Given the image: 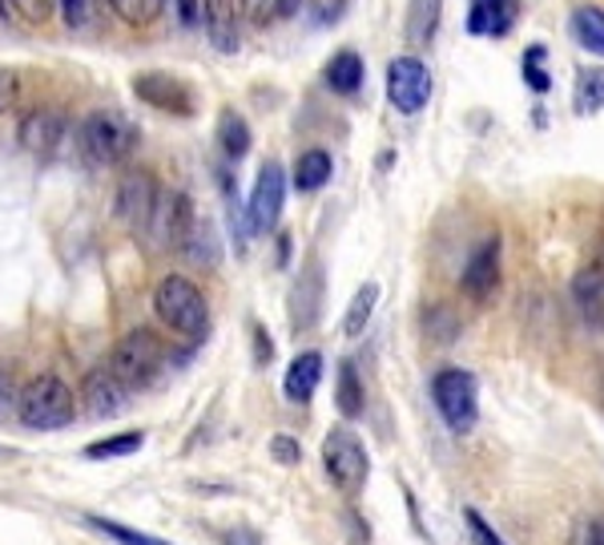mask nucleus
<instances>
[{
	"label": "nucleus",
	"mask_w": 604,
	"mask_h": 545,
	"mask_svg": "<svg viewBox=\"0 0 604 545\" xmlns=\"http://www.w3.org/2000/svg\"><path fill=\"white\" fill-rule=\"evenodd\" d=\"M141 133L121 109H94L77 130V146L89 167H121L138 150Z\"/></svg>",
	"instance_id": "obj_1"
},
{
	"label": "nucleus",
	"mask_w": 604,
	"mask_h": 545,
	"mask_svg": "<svg viewBox=\"0 0 604 545\" xmlns=\"http://www.w3.org/2000/svg\"><path fill=\"white\" fill-rule=\"evenodd\" d=\"M17 416H21L24 428H36V432H57V428L73 425L77 416V400H73V388L53 372H41L21 388L17 396Z\"/></svg>",
	"instance_id": "obj_2"
},
{
	"label": "nucleus",
	"mask_w": 604,
	"mask_h": 545,
	"mask_svg": "<svg viewBox=\"0 0 604 545\" xmlns=\"http://www.w3.org/2000/svg\"><path fill=\"white\" fill-rule=\"evenodd\" d=\"M153 311L165 328H174L186 340H206L209 332V308L206 296L190 284L186 275H165L162 284L153 287Z\"/></svg>",
	"instance_id": "obj_3"
},
{
	"label": "nucleus",
	"mask_w": 604,
	"mask_h": 545,
	"mask_svg": "<svg viewBox=\"0 0 604 545\" xmlns=\"http://www.w3.org/2000/svg\"><path fill=\"white\" fill-rule=\"evenodd\" d=\"M105 367H109L129 392L145 388V384H153V376L165 367V344L150 332V328H133V332H126L114 344Z\"/></svg>",
	"instance_id": "obj_4"
},
{
	"label": "nucleus",
	"mask_w": 604,
	"mask_h": 545,
	"mask_svg": "<svg viewBox=\"0 0 604 545\" xmlns=\"http://www.w3.org/2000/svg\"><path fill=\"white\" fill-rule=\"evenodd\" d=\"M431 400L452 432H472L479 420V384L467 367H443L431 376Z\"/></svg>",
	"instance_id": "obj_5"
},
{
	"label": "nucleus",
	"mask_w": 604,
	"mask_h": 545,
	"mask_svg": "<svg viewBox=\"0 0 604 545\" xmlns=\"http://www.w3.org/2000/svg\"><path fill=\"white\" fill-rule=\"evenodd\" d=\"M323 469L326 477L335 481L343 493H355L363 489L367 473H371V457H367V445H363L350 428H335V432H326L323 440Z\"/></svg>",
	"instance_id": "obj_6"
},
{
	"label": "nucleus",
	"mask_w": 604,
	"mask_h": 545,
	"mask_svg": "<svg viewBox=\"0 0 604 545\" xmlns=\"http://www.w3.org/2000/svg\"><path fill=\"white\" fill-rule=\"evenodd\" d=\"M387 101L407 114V118H416L419 109H428L431 101V73L428 65L419 57H396L387 65Z\"/></svg>",
	"instance_id": "obj_7"
},
{
	"label": "nucleus",
	"mask_w": 604,
	"mask_h": 545,
	"mask_svg": "<svg viewBox=\"0 0 604 545\" xmlns=\"http://www.w3.org/2000/svg\"><path fill=\"white\" fill-rule=\"evenodd\" d=\"M158 199H162V190H158L150 170H129L126 179H121V186H117V218L129 231H150Z\"/></svg>",
	"instance_id": "obj_8"
},
{
	"label": "nucleus",
	"mask_w": 604,
	"mask_h": 545,
	"mask_svg": "<svg viewBox=\"0 0 604 545\" xmlns=\"http://www.w3.org/2000/svg\"><path fill=\"white\" fill-rule=\"evenodd\" d=\"M133 94H138V101L162 109V114H177V118H190V114H194V89H190L182 77H174V73H162V70L138 73V77H133Z\"/></svg>",
	"instance_id": "obj_9"
},
{
	"label": "nucleus",
	"mask_w": 604,
	"mask_h": 545,
	"mask_svg": "<svg viewBox=\"0 0 604 545\" xmlns=\"http://www.w3.org/2000/svg\"><path fill=\"white\" fill-rule=\"evenodd\" d=\"M282 202H287V174H282L279 162H267V167L258 170L255 194H250V206H246V214H250V231H255V235H267V231L279 226Z\"/></svg>",
	"instance_id": "obj_10"
},
{
	"label": "nucleus",
	"mask_w": 604,
	"mask_h": 545,
	"mask_svg": "<svg viewBox=\"0 0 604 545\" xmlns=\"http://www.w3.org/2000/svg\"><path fill=\"white\" fill-rule=\"evenodd\" d=\"M65 133H69L65 114H61V109L41 106V109H29V114H24L17 138H21V146L29 150V154L53 158L61 150V142H65Z\"/></svg>",
	"instance_id": "obj_11"
},
{
	"label": "nucleus",
	"mask_w": 604,
	"mask_h": 545,
	"mask_svg": "<svg viewBox=\"0 0 604 545\" xmlns=\"http://www.w3.org/2000/svg\"><path fill=\"white\" fill-rule=\"evenodd\" d=\"M323 299H326V279H323V263L311 259L294 279L291 291V323L294 332H311L319 316H323Z\"/></svg>",
	"instance_id": "obj_12"
},
{
	"label": "nucleus",
	"mask_w": 604,
	"mask_h": 545,
	"mask_svg": "<svg viewBox=\"0 0 604 545\" xmlns=\"http://www.w3.org/2000/svg\"><path fill=\"white\" fill-rule=\"evenodd\" d=\"M198 223V211H194V199H190L186 190H170L158 199V211H153V231L162 238V247L177 250L182 247V238L190 235V226Z\"/></svg>",
	"instance_id": "obj_13"
},
{
	"label": "nucleus",
	"mask_w": 604,
	"mask_h": 545,
	"mask_svg": "<svg viewBox=\"0 0 604 545\" xmlns=\"http://www.w3.org/2000/svg\"><path fill=\"white\" fill-rule=\"evenodd\" d=\"M460 287H464V296L472 299H488L496 287H500V235L484 238L476 250H472V259H467L464 275H460Z\"/></svg>",
	"instance_id": "obj_14"
},
{
	"label": "nucleus",
	"mask_w": 604,
	"mask_h": 545,
	"mask_svg": "<svg viewBox=\"0 0 604 545\" xmlns=\"http://www.w3.org/2000/svg\"><path fill=\"white\" fill-rule=\"evenodd\" d=\"M82 392H85V408H89V416H97V420H109V416H117L129 404V388L105 364L85 376Z\"/></svg>",
	"instance_id": "obj_15"
},
{
	"label": "nucleus",
	"mask_w": 604,
	"mask_h": 545,
	"mask_svg": "<svg viewBox=\"0 0 604 545\" xmlns=\"http://www.w3.org/2000/svg\"><path fill=\"white\" fill-rule=\"evenodd\" d=\"M520 21V0H472L467 33L472 36H508Z\"/></svg>",
	"instance_id": "obj_16"
},
{
	"label": "nucleus",
	"mask_w": 604,
	"mask_h": 545,
	"mask_svg": "<svg viewBox=\"0 0 604 545\" xmlns=\"http://www.w3.org/2000/svg\"><path fill=\"white\" fill-rule=\"evenodd\" d=\"M572 299H576V308H581V316L593 328H604V267L601 259H593L589 267H581L576 271V279H572Z\"/></svg>",
	"instance_id": "obj_17"
},
{
	"label": "nucleus",
	"mask_w": 604,
	"mask_h": 545,
	"mask_svg": "<svg viewBox=\"0 0 604 545\" xmlns=\"http://www.w3.org/2000/svg\"><path fill=\"white\" fill-rule=\"evenodd\" d=\"M323 380V352H302L294 356V364L287 367V380H282V392L291 404H306Z\"/></svg>",
	"instance_id": "obj_18"
},
{
	"label": "nucleus",
	"mask_w": 604,
	"mask_h": 545,
	"mask_svg": "<svg viewBox=\"0 0 604 545\" xmlns=\"http://www.w3.org/2000/svg\"><path fill=\"white\" fill-rule=\"evenodd\" d=\"M443 0H407V21H403V41L411 49L431 45V36L440 29Z\"/></svg>",
	"instance_id": "obj_19"
},
{
	"label": "nucleus",
	"mask_w": 604,
	"mask_h": 545,
	"mask_svg": "<svg viewBox=\"0 0 604 545\" xmlns=\"http://www.w3.org/2000/svg\"><path fill=\"white\" fill-rule=\"evenodd\" d=\"M202 24L218 53H238V21L226 0H202Z\"/></svg>",
	"instance_id": "obj_20"
},
{
	"label": "nucleus",
	"mask_w": 604,
	"mask_h": 545,
	"mask_svg": "<svg viewBox=\"0 0 604 545\" xmlns=\"http://www.w3.org/2000/svg\"><path fill=\"white\" fill-rule=\"evenodd\" d=\"M326 85L335 89V94L350 97L363 89V77H367V65H363V57L355 53V49H343V53H335V57L326 61Z\"/></svg>",
	"instance_id": "obj_21"
},
{
	"label": "nucleus",
	"mask_w": 604,
	"mask_h": 545,
	"mask_svg": "<svg viewBox=\"0 0 604 545\" xmlns=\"http://www.w3.org/2000/svg\"><path fill=\"white\" fill-rule=\"evenodd\" d=\"M177 255L186 263H194V267H218L222 259V243L218 235H214V226H209V218H198V223L190 226V235L182 238V247H177Z\"/></svg>",
	"instance_id": "obj_22"
},
{
	"label": "nucleus",
	"mask_w": 604,
	"mask_h": 545,
	"mask_svg": "<svg viewBox=\"0 0 604 545\" xmlns=\"http://www.w3.org/2000/svg\"><path fill=\"white\" fill-rule=\"evenodd\" d=\"M335 404H338V413L347 416V420L363 416V408H367V392H363V376H359V367H355V360H343V364H338Z\"/></svg>",
	"instance_id": "obj_23"
},
{
	"label": "nucleus",
	"mask_w": 604,
	"mask_h": 545,
	"mask_svg": "<svg viewBox=\"0 0 604 545\" xmlns=\"http://www.w3.org/2000/svg\"><path fill=\"white\" fill-rule=\"evenodd\" d=\"M331 174H335L331 154H326V150H306V154H299V162H294V190L314 194V190H323L326 182H331Z\"/></svg>",
	"instance_id": "obj_24"
},
{
	"label": "nucleus",
	"mask_w": 604,
	"mask_h": 545,
	"mask_svg": "<svg viewBox=\"0 0 604 545\" xmlns=\"http://www.w3.org/2000/svg\"><path fill=\"white\" fill-rule=\"evenodd\" d=\"M569 29H572V36H576V45L596 53V57H604V9L581 4V9L572 12Z\"/></svg>",
	"instance_id": "obj_25"
},
{
	"label": "nucleus",
	"mask_w": 604,
	"mask_h": 545,
	"mask_svg": "<svg viewBox=\"0 0 604 545\" xmlns=\"http://www.w3.org/2000/svg\"><path fill=\"white\" fill-rule=\"evenodd\" d=\"M218 146H222V154L230 158V162H238V158L250 154V126H246L242 114H234V109H222V118H218Z\"/></svg>",
	"instance_id": "obj_26"
},
{
	"label": "nucleus",
	"mask_w": 604,
	"mask_h": 545,
	"mask_svg": "<svg viewBox=\"0 0 604 545\" xmlns=\"http://www.w3.org/2000/svg\"><path fill=\"white\" fill-rule=\"evenodd\" d=\"M572 109L589 118V114H601L604 109V70L601 65H589V70L576 73V94H572Z\"/></svg>",
	"instance_id": "obj_27"
},
{
	"label": "nucleus",
	"mask_w": 604,
	"mask_h": 545,
	"mask_svg": "<svg viewBox=\"0 0 604 545\" xmlns=\"http://www.w3.org/2000/svg\"><path fill=\"white\" fill-rule=\"evenodd\" d=\"M375 303H379V284H363L359 291H355V299H350L347 316H343V332H347L350 340H355V335H363V328L371 323Z\"/></svg>",
	"instance_id": "obj_28"
},
{
	"label": "nucleus",
	"mask_w": 604,
	"mask_h": 545,
	"mask_svg": "<svg viewBox=\"0 0 604 545\" xmlns=\"http://www.w3.org/2000/svg\"><path fill=\"white\" fill-rule=\"evenodd\" d=\"M141 445H145V432H117V437L94 440V445L85 449V461H117V457L138 452Z\"/></svg>",
	"instance_id": "obj_29"
},
{
	"label": "nucleus",
	"mask_w": 604,
	"mask_h": 545,
	"mask_svg": "<svg viewBox=\"0 0 604 545\" xmlns=\"http://www.w3.org/2000/svg\"><path fill=\"white\" fill-rule=\"evenodd\" d=\"M126 24H153L165 12V0H109Z\"/></svg>",
	"instance_id": "obj_30"
},
{
	"label": "nucleus",
	"mask_w": 604,
	"mask_h": 545,
	"mask_svg": "<svg viewBox=\"0 0 604 545\" xmlns=\"http://www.w3.org/2000/svg\"><path fill=\"white\" fill-rule=\"evenodd\" d=\"M544 57H548L544 45L524 49V82H528L532 94H548V89H552V77H548V70H544Z\"/></svg>",
	"instance_id": "obj_31"
},
{
	"label": "nucleus",
	"mask_w": 604,
	"mask_h": 545,
	"mask_svg": "<svg viewBox=\"0 0 604 545\" xmlns=\"http://www.w3.org/2000/svg\"><path fill=\"white\" fill-rule=\"evenodd\" d=\"M423 323H428V335L431 340H440V344H452L455 335H460V316H455L452 308H443V303H435V308H428V316H423Z\"/></svg>",
	"instance_id": "obj_32"
},
{
	"label": "nucleus",
	"mask_w": 604,
	"mask_h": 545,
	"mask_svg": "<svg viewBox=\"0 0 604 545\" xmlns=\"http://www.w3.org/2000/svg\"><path fill=\"white\" fill-rule=\"evenodd\" d=\"M85 525H94L97 534L114 537V542H121V545H170V542H162V537L141 534V530H129V525H117V522H105V517H85Z\"/></svg>",
	"instance_id": "obj_33"
},
{
	"label": "nucleus",
	"mask_w": 604,
	"mask_h": 545,
	"mask_svg": "<svg viewBox=\"0 0 604 545\" xmlns=\"http://www.w3.org/2000/svg\"><path fill=\"white\" fill-rule=\"evenodd\" d=\"M12 9L21 12V21L29 24H45L53 12H57V0H12Z\"/></svg>",
	"instance_id": "obj_34"
},
{
	"label": "nucleus",
	"mask_w": 604,
	"mask_h": 545,
	"mask_svg": "<svg viewBox=\"0 0 604 545\" xmlns=\"http://www.w3.org/2000/svg\"><path fill=\"white\" fill-rule=\"evenodd\" d=\"M464 522H467V534H472V542L476 545H504V537L492 530L484 517H479L476 510H464Z\"/></svg>",
	"instance_id": "obj_35"
},
{
	"label": "nucleus",
	"mask_w": 604,
	"mask_h": 545,
	"mask_svg": "<svg viewBox=\"0 0 604 545\" xmlns=\"http://www.w3.org/2000/svg\"><path fill=\"white\" fill-rule=\"evenodd\" d=\"M17 101H21V77L12 70H0V114L17 109Z\"/></svg>",
	"instance_id": "obj_36"
},
{
	"label": "nucleus",
	"mask_w": 604,
	"mask_h": 545,
	"mask_svg": "<svg viewBox=\"0 0 604 545\" xmlns=\"http://www.w3.org/2000/svg\"><path fill=\"white\" fill-rule=\"evenodd\" d=\"M270 457L291 469V464L302 461V445L294 437H274V440H270Z\"/></svg>",
	"instance_id": "obj_37"
},
{
	"label": "nucleus",
	"mask_w": 604,
	"mask_h": 545,
	"mask_svg": "<svg viewBox=\"0 0 604 545\" xmlns=\"http://www.w3.org/2000/svg\"><path fill=\"white\" fill-rule=\"evenodd\" d=\"M572 545H604V517H584V522L576 525Z\"/></svg>",
	"instance_id": "obj_38"
},
{
	"label": "nucleus",
	"mask_w": 604,
	"mask_h": 545,
	"mask_svg": "<svg viewBox=\"0 0 604 545\" xmlns=\"http://www.w3.org/2000/svg\"><path fill=\"white\" fill-rule=\"evenodd\" d=\"M57 4L69 29H82V24L89 21V0H57Z\"/></svg>",
	"instance_id": "obj_39"
},
{
	"label": "nucleus",
	"mask_w": 604,
	"mask_h": 545,
	"mask_svg": "<svg viewBox=\"0 0 604 545\" xmlns=\"http://www.w3.org/2000/svg\"><path fill=\"white\" fill-rule=\"evenodd\" d=\"M242 12H246V21L267 24L270 17L279 12V0H242Z\"/></svg>",
	"instance_id": "obj_40"
},
{
	"label": "nucleus",
	"mask_w": 604,
	"mask_h": 545,
	"mask_svg": "<svg viewBox=\"0 0 604 545\" xmlns=\"http://www.w3.org/2000/svg\"><path fill=\"white\" fill-rule=\"evenodd\" d=\"M174 9H177V17H182V24H202V0H174Z\"/></svg>",
	"instance_id": "obj_41"
},
{
	"label": "nucleus",
	"mask_w": 604,
	"mask_h": 545,
	"mask_svg": "<svg viewBox=\"0 0 604 545\" xmlns=\"http://www.w3.org/2000/svg\"><path fill=\"white\" fill-rule=\"evenodd\" d=\"M270 360H274V344L262 328H255V364H270Z\"/></svg>",
	"instance_id": "obj_42"
},
{
	"label": "nucleus",
	"mask_w": 604,
	"mask_h": 545,
	"mask_svg": "<svg viewBox=\"0 0 604 545\" xmlns=\"http://www.w3.org/2000/svg\"><path fill=\"white\" fill-rule=\"evenodd\" d=\"M222 545H262V537H258L255 530H250V525H234Z\"/></svg>",
	"instance_id": "obj_43"
},
{
	"label": "nucleus",
	"mask_w": 604,
	"mask_h": 545,
	"mask_svg": "<svg viewBox=\"0 0 604 545\" xmlns=\"http://www.w3.org/2000/svg\"><path fill=\"white\" fill-rule=\"evenodd\" d=\"M9 413H17V392H12L9 376L0 372V420H4Z\"/></svg>",
	"instance_id": "obj_44"
},
{
	"label": "nucleus",
	"mask_w": 604,
	"mask_h": 545,
	"mask_svg": "<svg viewBox=\"0 0 604 545\" xmlns=\"http://www.w3.org/2000/svg\"><path fill=\"white\" fill-rule=\"evenodd\" d=\"M302 9V0H279V12L274 17H294Z\"/></svg>",
	"instance_id": "obj_45"
},
{
	"label": "nucleus",
	"mask_w": 604,
	"mask_h": 545,
	"mask_svg": "<svg viewBox=\"0 0 604 545\" xmlns=\"http://www.w3.org/2000/svg\"><path fill=\"white\" fill-rule=\"evenodd\" d=\"M4 9H9V0H0V17H9V12H4Z\"/></svg>",
	"instance_id": "obj_46"
},
{
	"label": "nucleus",
	"mask_w": 604,
	"mask_h": 545,
	"mask_svg": "<svg viewBox=\"0 0 604 545\" xmlns=\"http://www.w3.org/2000/svg\"><path fill=\"white\" fill-rule=\"evenodd\" d=\"M601 267H604V255H601Z\"/></svg>",
	"instance_id": "obj_47"
}]
</instances>
